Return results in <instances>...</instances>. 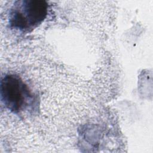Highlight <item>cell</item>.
I'll list each match as a JSON object with an SVG mask.
<instances>
[{
    "mask_svg": "<svg viewBox=\"0 0 153 153\" xmlns=\"http://www.w3.org/2000/svg\"><path fill=\"white\" fill-rule=\"evenodd\" d=\"M48 7V3L43 0L17 1L10 10L9 23L14 29L31 30L45 19Z\"/></svg>",
    "mask_w": 153,
    "mask_h": 153,
    "instance_id": "6da1fadb",
    "label": "cell"
},
{
    "mask_svg": "<svg viewBox=\"0 0 153 153\" xmlns=\"http://www.w3.org/2000/svg\"><path fill=\"white\" fill-rule=\"evenodd\" d=\"M1 99L5 107L15 114L31 107L35 100L28 86L14 74L6 75L1 79Z\"/></svg>",
    "mask_w": 153,
    "mask_h": 153,
    "instance_id": "7a4b0ae2",
    "label": "cell"
}]
</instances>
